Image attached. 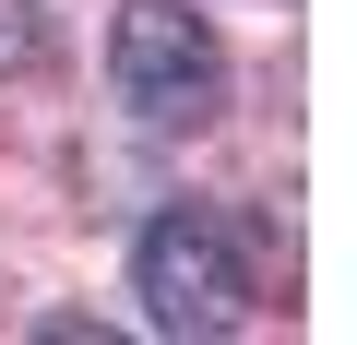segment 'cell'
I'll list each match as a JSON object with an SVG mask.
<instances>
[{
  "instance_id": "obj_3",
  "label": "cell",
  "mask_w": 357,
  "mask_h": 345,
  "mask_svg": "<svg viewBox=\"0 0 357 345\" xmlns=\"http://www.w3.org/2000/svg\"><path fill=\"white\" fill-rule=\"evenodd\" d=\"M48 60H60L48 13H36V0H0V72H48Z\"/></svg>"
},
{
  "instance_id": "obj_2",
  "label": "cell",
  "mask_w": 357,
  "mask_h": 345,
  "mask_svg": "<svg viewBox=\"0 0 357 345\" xmlns=\"http://www.w3.org/2000/svg\"><path fill=\"white\" fill-rule=\"evenodd\" d=\"M107 84L143 131H203L227 107V36L191 13V0H131L119 13V48H107Z\"/></svg>"
},
{
  "instance_id": "obj_1",
  "label": "cell",
  "mask_w": 357,
  "mask_h": 345,
  "mask_svg": "<svg viewBox=\"0 0 357 345\" xmlns=\"http://www.w3.org/2000/svg\"><path fill=\"white\" fill-rule=\"evenodd\" d=\"M131 298L155 333H238L262 309V262H250V227L227 203H167L143 238H131Z\"/></svg>"
}]
</instances>
